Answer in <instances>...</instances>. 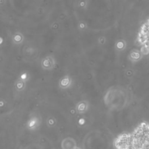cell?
Returning a JSON list of instances; mask_svg holds the SVG:
<instances>
[{
    "label": "cell",
    "mask_w": 149,
    "mask_h": 149,
    "mask_svg": "<svg viewBox=\"0 0 149 149\" xmlns=\"http://www.w3.org/2000/svg\"><path fill=\"white\" fill-rule=\"evenodd\" d=\"M30 79V75L27 71L21 73L14 83V88L18 92L24 91L26 88L27 83Z\"/></svg>",
    "instance_id": "obj_3"
},
{
    "label": "cell",
    "mask_w": 149,
    "mask_h": 149,
    "mask_svg": "<svg viewBox=\"0 0 149 149\" xmlns=\"http://www.w3.org/2000/svg\"><path fill=\"white\" fill-rule=\"evenodd\" d=\"M130 57H131V58H132V60L138 61L140 58V55L139 52L136 51H133V52L131 53V54L130 55Z\"/></svg>",
    "instance_id": "obj_11"
},
{
    "label": "cell",
    "mask_w": 149,
    "mask_h": 149,
    "mask_svg": "<svg viewBox=\"0 0 149 149\" xmlns=\"http://www.w3.org/2000/svg\"><path fill=\"white\" fill-rule=\"evenodd\" d=\"M73 149H81V148H80L79 147H75L74 148H73Z\"/></svg>",
    "instance_id": "obj_12"
},
{
    "label": "cell",
    "mask_w": 149,
    "mask_h": 149,
    "mask_svg": "<svg viewBox=\"0 0 149 149\" xmlns=\"http://www.w3.org/2000/svg\"><path fill=\"white\" fill-rule=\"evenodd\" d=\"M42 118L41 116L36 113L32 114L28 118L26 122L27 128L32 131L37 130L41 126Z\"/></svg>",
    "instance_id": "obj_4"
},
{
    "label": "cell",
    "mask_w": 149,
    "mask_h": 149,
    "mask_svg": "<svg viewBox=\"0 0 149 149\" xmlns=\"http://www.w3.org/2000/svg\"><path fill=\"white\" fill-rule=\"evenodd\" d=\"M25 41V36L20 32H15L12 36V41L15 45H21Z\"/></svg>",
    "instance_id": "obj_8"
},
{
    "label": "cell",
    "mask_w": 149,
    "mask_h": 149,
    "mask_svg": "<svg viewBox=\"0 0 149 149\" xmlns=\"http://www.w3.org/2000/svg\"><path fill=\"white\" fill-rule=\"evenodd\" d=\"M56 123H57V122H56L55 119L52 117H49L46 120V123H47V126L50 127H53L55 126L56 125Z\"/></svg>",
    "instance_id": "obj_10"
},
{
    "label": "cell",
    "mask_w": 149,
    "mask_h": 149,
    "mask_svg": "<svg viewBox=\"0 0 149 149\" xmlns=\"http://www.w3.org/2000/svg\"><path fill=\"white\" fill-rule=\"evenodd\" d=\"M136 42L142 49V53L147 54L149 53V18L141 25L138 33Z\"/></svg>",
    "instance_id": "obj_2"
},
{
    "label": "cell",
    "mask_w": 149,
    "mask_h": 149,
    "mask_svg": "<svg viewBox=\"0 0 149 149\" xmlns=\"http://www.w3.org/2000/svg\"><path fill=\"white\" fill-rule=\"evenodd\" d=\"M61 147L62 149H73L77 147V142L73 138L67 137L62 140Z\"/></svg>",
    "instance_id": "obj_6"
},
{
    "label": "cell",
    "mask_w": 149,
    "mask_h": 149,
    "mask_svg": "<svg viewBox=\"0 0 149 149\" xmlns=\"http://www.w3.org/2000/svg\"><path fill=\"white\" fill-rule=\"evenodd\" d=\"M114 144L117 149H149V123L142 122L132 132L119 135Z\"/></svg>",
    "instance_id": "obj_1"
},
{
    "label": "cell",
    "mask_w": 149,
    "mask_h": 149,
    "mask_svg": "<svg viewBox=\"0 0 149 149\" xmlns=\"http://www.w3.org/2000/svg\"><path fill=\"white\" fill-rule=\"evenodd\" d=\"M40 64L41 68L43 69L51 71L55 67L56 61L53 56L47 55L42 58Z\"/></svg>",
    "instance_id": "obj_5"
},
{
    "label": "cell",
    "mask_w": 149,
    "mask_h": 149,
    "mask_svg": "<svg viewBox=\"0 0 149 149\" xmlns=\"http://www.w3.org/2000/svg\"><path fill=\"white\" fill-rule=\"evenodd\" d=\"M88 103L85 101L80 102L77 105V110L79 113H84L88 110Z\"/></svg>",
    "instance_id": "obj_9"
},
{
    "label": "cell",
    "mask_w": 149,
    "mask_h": 149,
    "mask_svg": "<svg viewBox=\"0 0 149 149\" xmlns=\"http://www.w3.org/2000/svg\"><path fill=\"white\" fill-rule=\"evenodd\" d=\"M72 79L71 78L68 76H63L59 81V86L62 89H67L69 88L72 84Z\"/></svg>",
    "instance_id": "obj_7"
}]
</instances>
